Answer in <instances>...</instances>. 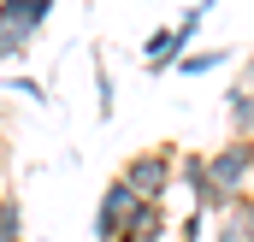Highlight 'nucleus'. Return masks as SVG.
<instances>
[{"mask_svg":"<svg viewBox=\"0 0 254 242\" xmlns=\"http://www.w3.org/2000/svg\"><path fill=\"white\" fill-rule=\"evenodd\" d=\"M119 178L136 201H172V189H178V148L172 142H160V148H142V154H130L125 166H119Z\"/></svg>","mask_w":254,"mask_h":242,"instance_id":"1","label":"nucleus"},{"mask_svg":"<svg viewBox=\"0 0 254 242\" xmlns=\"http://www.w3.org/2000/svg\"><path fill=\"white\" fill-rule=\"evenodd\" d=\"M254 178V148L243 136H231V142H219V148H207V183H213V195L219 201H237Z\"/></svg>","mask_w":254,"mask_h":242,"instance_id":"2","label":"nucleus"},{"mask_svg":"<svg viewBox=\"0 0 254 242\" xmlns=\"http://www.w3.org/2000/svg\"><path fill=\"white\" fill-rule=\"evenodd\" d=\"M130 213H136V195L125 189V178H113L101 189V201H95V242H119L130 225Z\"/></svg>","mask_w":254,"mask_h":242,"instance_id":"3","label":"nucleus"},{"mask_svg":"<svg viewBox=\"0 0 254 242\" xmlns=\"http://www.w3.org/2000/svg\"><path fill=\"white\" fill-rule=\"evenodd\" d=\"M184 48H190V36L178 30V24H160L148 42H142V71L148 77H160V71H172V65L184 60Z\"/></svg>","mask_w":254,"mask_h":242,"instance_id":"4","label":"nucleus"},{"mask_svg":"<svg viewBox=\"0 0 254 242\" xmlns=\"http://www.w3.org/2000/svg\"><path fill=\"white\" fill-rule=\"evenodd\" d=\"M54 6H60V0H0V24H6V30H18L24 42H36V36L48 30Z\"/></svg>","mask_w":254,"mask_h":242,"instance_id":"5","label":"nucleus"},{"mask_svg":"<svg viewBox=\"0 0 254 242\" xmlns=\"http://www.w3.org/2000/svg\"><path fill=\"white\" fill-rule=\"evenodd\" d=\"M125 237H148V242H166V237H172V213H166L160 201H136V213H130Z\"/></svg>","mask_w":254,"mask_h":242,"instance_id":"6","label":"nucleus"},{"mask_svg":"<svg viewBox=\"0 0 254 242\" xmlns=\"http://www.w3.org/2000/svg\"><path fill=\"white\" fill-rule=\"evenodd\" d=\"M225 119H231V136H254V89L249 83H231L225 89Z\"/></svg>","mask_w":254,"mask_h":242,"instance_id":"7","label":"nucleus"},{"mask_svg":"<svg viewBox=\"0 0 254 242\" xmlns=\"http://www.w3.org/2000/svg\"><path fill=\"white\" fill-rule=\"evenodd\" d=\"M89 71H95V113H101V119H113V113H119V83H113L107 48H95V54H89Z\"/></svg>","mask_w":254,"mask_h":242,"instance_id":"8","label":"nucleus"},{"mask_svg":"<svg viewBox=\"0 0 254 242\" xmlns=\"http://www.w3.org/2000/svg\"><path fill=\"white\" fill-rule=\"evenodd\" d=\"M0 242H30V231H24V201L12 189H0Z\"/></svg>","mask_w":254,"mask_h":242,"instance_id":"9","label":"nucleus"},{"mask_svg":"<svg viewBox=\"0 0 254 242\" xmlns=\"http://www.w3.org/2000/svg\"><path fill=\"white\" fill-rule=\"evenodd\" d=\"M225 60H231V48H201V54H184L178 71H184V77H207V71H219Z\"/></svg>","mask_w":254,"mask_h":242,"instance_id":"10","label":"nucleus"},{"mask_svg":"<svg viewBox=\"0 0 254 242\" xmlns=\"http://www.w3.org/2000/svg\"><path fill=\"white\" fill-rule=\"evenodd\" d=\"M0 83H6V95H24L30 107H54V95H48L42 77H0Z\"/></svg>","mask_w":254,"mask_h":242,"instance_id":"11","label":"nucleus"},{"mask_svg":"<svg viewBox=\"0 0 254 242\" xmlns=\"http://www.w3.org/2000/svg\"><path fill=\"white\" fill-rule=\"evenodd\" d=\"M178 242H207V213H184V219H178Z\"/></svg>","mask_w":254,"mask_h":242,"instance_id":"12","label":"nucleus"},{"mask_svg":"<svg viewBox=\"0 0 254 242\" xmlns=\"http://www.w3.org/2000/svg\"><path fill=\"white\" fill-rule=\"evenodd\" d=\"M24 54H30V42H24V36H18V30H6V24H0V65H12V60H24Z\"/></svg>","mask_w":254,"mask_h":242,"instance_id":"13","label":"nucleus"},{"mask_svg":"<svg viewBox=\"0 0 254 242\" xmlns=\"http://www.w3.org/2000/svg\"><path fill=\"white\" fill-rule=\"evenodd\" d=\"M237 207H243V242H254V189L237 195Z\"/></svg>","mask_w":254,"mask_h":242,"instance_id":"14","label":"nucleus"},{"mask_svg":"<svg viewBox=\"0 0 254 242\" xmlns=\"http://www.w3.org/2000/svg\"><path fill=\"white\" fill-rule=\"evenodd\" d=\"M0 178H6V148H0ZM0 189H6V183H0Z\"/></svg>","mask_w":254,"mask_h":242,"instance_id":"15","label":"nucleus"},{"mask_svg":"<svg viewBox=\"0 0 254 242\" xmlns=\"http://www.w3.org/2000/svg\"><path fill=\"white\" fill-rule=\"evenodd\" d=\"M119 242H148V237H119Z\"/></svg>","mask_w":254,"mask_h":242,"instance_id":"16","label":"nucleus"},{"mask_svg":"<svg viewBox=\"0 0 254 242\" xmlns=\"http://www.w3.org/2000/svg\"><path fill=\"white\" fill-rule=\"evenodd\" d=\"M249 148H254V136H249Z\"/></svg>","mask_w":254,"mask_h":242,"instance_id":"17","label":"nucleus"}]
</instances>
